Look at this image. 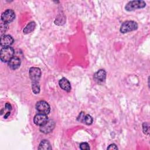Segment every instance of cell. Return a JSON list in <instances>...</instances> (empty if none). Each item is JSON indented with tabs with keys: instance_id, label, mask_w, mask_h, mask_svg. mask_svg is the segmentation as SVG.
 <instances>
[{
	"instance_id": "6da1fadb",
	"label": "cell",
	"mask_w": 150,
	"mask_h": 150,
	"mask_svg": "<svg viewBox=\"0 0 150 150\" xmlns=\"http://www.w3.org/2000/svg\"><path fill=\"white\" fill-rule=\"evenodd\" d=\"M14 49L12 47H6L1 49L0 51V58L3 62H9L13 57Z\"/></svg>"
},
{
	"instance_id": "7a4b0ae2",
	"label": "cell",
	"mask_w": 150,
	"mask_h": 150,
	"mask_svg": "<svg viewBox=\"0 0 150 150\" xmlns=\"http://www.w3.org/2000/svg\"><path fill=\"white\" fill-rule=\"evenodd\" d=\"M138 24L136 22L133 21H128L124 22L120 27V32L122 33H128L137 29Z\"/></svg>"
},
{
	"instance_id": "3957f363",
	"label": "cell",
	"mask_w": 150,
	"mask_h": 150,
	"mask_svg": "<svg viewBox=\"0 0 150 150\" xmlns=\"http://www.w3.org/2000/svg\"><path fill=\"white\" fill-rule=\"evenodd\" d=\"M146 6V3L144 1H129L125 6L127 11H132L137 9L143 8Z\"/></svg>"
},
{
	"instance_id": "277c9868",
	"label": "cell",
	"mask_w": 150,
	"mask_h": 150,
	"mask_svg": "<svg viewBox=\"0 0 150 150\" xmlns=\"http://www.w3.org/2000/svg\"><path fill=\"white\" fill-rule=\"evenodd\" d=\"M15 18V13L12 9H6L1 15V21L5 23H9L12 22Z\"/></svg>"
},
{
	"instance_id": "5b68a950",
	"label": "cell",
	"mask_w": 150,
	"mask_h": 150,
	"mask_svg": "<svg viewBox=\"0 0 150 150\" xmlns=\"http://www.w3.org/2000/svg\"><path fill=\"white\" fill-rule=\"evenodd\" d=\"M36 109L39 113L48 114L50 111L49 104L45 101H39L36 104Z\"/></svg>"
},
{
	"instance_id": "8992f818",
	"label": "cell",
	"mask_w": 150,
	"mask_h": 150,
	"mask_svg": "<svg viewBox=\"0 0 150 150\" xmlns=\"http://www.w3.org/2000/svg\"><path fill=\"white\" fill-rule=\"evenodd\" d=\"M41 76V70L38 67H30L29 69V77L32 82H39Z\"/></svg>"
},
{
	"instance_id": "52a82bcc",
	"label": "cell",
	"mask_w": 150,
	"mask_h": 150,
	"mask_svg": "<svg viewBox=\"0 0 150 150\" xmlns=\"http://www.w3.org/2000/svg\"><path fill=\"white\" fill-rule=\"evenodd\" d=\"M55 126V122L53 120H47L43 125L40 127V131L44 134H48L53 131Z\"/></svg>"
},
{
	"instance_id": "ba28073f",
	"label": "cell",
	"mask_w": 150,
	"mask_h": 150,
	"mask_svg": "<svg viewBox=\"0 0 150 150\" xmlns=\"http://www.w3.org/2000/svg\"><path fill=\"white\" fill-rule=\"evenodd\" d=\"M13 43V38L9 35H2L0 40V44L4 47H9Z\"/></svg>"
},
{
	"instance_id": "9c48e42d",
	"label": "cell",
	"mask_w": 150,
	"mask_h": 150,
	"mask_svg": "<svg viewBox=\"0 0 150 150\" xmlns=\"http://www.w3.org/2000/svg\"><path fill=\"white\" fill-rule=\"evenodd\" d=\"M48 120V118L47 115L44 114L39 113L35 115L33 118V122L36 125L41 126L43 125Z\"/></svg>"
},
{
	"instance_id": "30bf717a",
	"label": "cell",
	"mask_w": 150,
	"mask_h": 150,
	"mask_svg": "<svg viewBox=\"0 0 150 150\" xmlns=\"http://www.w3.org/2000/svg\"><path fill=\"white\" fill-rule=\"evenodd\" d=\"M106 77V72L103 69H100L97 71L94 75V80L98 84L103 83Z\"/></svg>"
},
{
	"instance_id": "8fae6325",
	"label": "cell",
	"mask_w": 150,
	"mask_h": 150,
	"mask_svg": "<svg viewBox=\"0 0 150 150\" xmlns=\"http://www.w3.org/2000/svg\"><path fill=\"white\" fill-rule=\"evenodd\" d=\"M59 84L60 86V87L64 91H67V92H69L71 90V85L70 82L69 81V80L64 78L63 77L62 79H61L59 81Z\"/></svg>"
},
{
	"instance_id": "7c38bea8",
	"label": "cell",
	"mask_w": 150,
	"mask_h": 150,
	"mask_svg": "<svg viewBox=\"0 0 150 150\" xmlns=\"http://www.w3.org/2000/svg\"><path fill=\"white\" fill-rule=\"evenodd\" d=\"M21 65V60L19 58L17 57H13L9 62H8V66L9 67L12 69L15 70L19 67Z\"/></svg>"
},
{
	"instance_id": "4fadbf2b",
	"label": "cell",
	"mask_w": 150,
	"mask_h": 150,
	"mask_svg": "<svg viewBox=\"0 0 150 150\" xmlns=\"http://www.w3.org/2000/svg\"><path fill=\"white\" fill-rule=\"evenodd\" d=\"M36 27V23L35 22H29L26 26V27L24 28L23 32L25 34H28L30 32H32L35 28Z\"/></svg>"
},
{
	"instance_id": "5bb4252c",
	"label": "cell",
	"mask_w": 150,
	"mask_h": 150,
	"mask_svg": "<svg viewBox=\"0 0 150 150\" xmlns=\"http://www.w3.org/2000/svg\"><path fill=\"white\" fill-rule=\"evenodd\" d=\"M39 149H52V146L50 145V142L46 140V139H43L42 140L38 147Z\"/></svg>"
},
{
	"instance_id": "9a60e30c",
	"label": "cell",
	"mask_w": 150,
	"mask_h": 150,
	"mask_svg": "<svg viewBox=\"0 0 150 150\" xmlns=\"http://www.w3.org/2000/svg\"><path fill=\"white\" fill-rule=\"evenodd\" d=\"M32 88L33 92L35 94H37L38 93H39V92H40V86H39V82H32Z\"/></svg>"
},
{
	"instance_id": "2e32d148",
	"label": "cell",
	"mask_w": 150,
	"mask_h": 150,
	"mask_svg": "<svg viewBox=\"0 0 150 150\" xmlns=\"http://www.w3.org/2000/svg\"><path fill=\"white\" fill-rule=\"evenodd\" d=\"M93 121V119L92 117L89 114H86L84 116L83 122L85 123L87 125H91Z\"/></svg>"
},
{
	"instance_id": "e0dca14e",
	"label": "cell",
	"mask_w": 150,
	"mask_h": 150,
	"mask_svg": "<svg viewBox=\"0 0 150 150\" xmlns=\"http://www.w3.org/2000/svg\"><path fill=\"white\" fill-rule=\"evenodd\" d=\"M149 124L147 123V122H144L142 124V131H143V132L145 134H146V135H149Z\"/></svg>"
},
{
	"instance_id": "ac0fdd59",
	"label": "cell",
	"mask_w": 150,
	"mask_h": 150,
	"mask_svg": "<svg viewBox=\"0 0 150 150\" xmlns=\"http://www.w3.org/2000/svg\"><path fill=\"white\" fill-rule=\"evenodd\" d=\"M8 26L7 23H4V22H1L0 30H1V33L2 35L3 33H4L6 31V30L8 29ZM2 35H1V36H2Z\"/></svg>"
},
{
	"instance_id": "d6986e66",
	"label": "cell",
	"mask_w": 150,
	"mask_h": 150,
	"mask_svg": "<svg viewBox=\"0 0 150 150\" xmlns=\"http://www.w3.org/2000/svg\"><path fill=\"white\" fill-rule=\"evenodd\" d=\"M80 148L82 150H88L90 149V146L87 142H82L80 144Z\"/></svg>"
},
{
	"instance_id": "ffe728a7",
	"label": "cell",
	"mask_w": 150,
	"mask_h": 150,
	"mask_svg": "<svg viewBox=\"0 0 150 150\" xmlns=\"http://www.w3.org/2000/svg\"><path fill=\"white\" fill-rule=\"evenodd\" d=\"M85 115H86V114H84V112H81L79 114V116H78V117H77V120L78 121H80V122H83V119H84V118Z\"/></svg>"
},
{
	"instance_id": "44dd1931",
	"label": "cell",
	"mask_w": 150,
	"mask_h": 150,
	"mask_svg": "<svg viewBox=\"0 0 150 150\" xmlns=\"http://www.w3.org/2000/svg\"><path fill=\"white\" fill-rule=\"evenodd\" d=\"M107 149H118V148L115 144H111L107 147Z\"/></svg>"
},
{
	"instance_id": "7402d4cb",
	"label": "cell",
	"mask_w": 150,
	"mask_h": 150,
	"mask_svg": "<svg viewBox=\"0 0 150 150\" xmlns=\"http://www.w3.org/2000/svg\"><path fill=\"white\" fill-rule=\"evenodd\" d=\"M5 108L6 110H8V111H11L12 110V107H11V105L9 103H6L5 104Z\"/></svg>"
}]
</instances>
